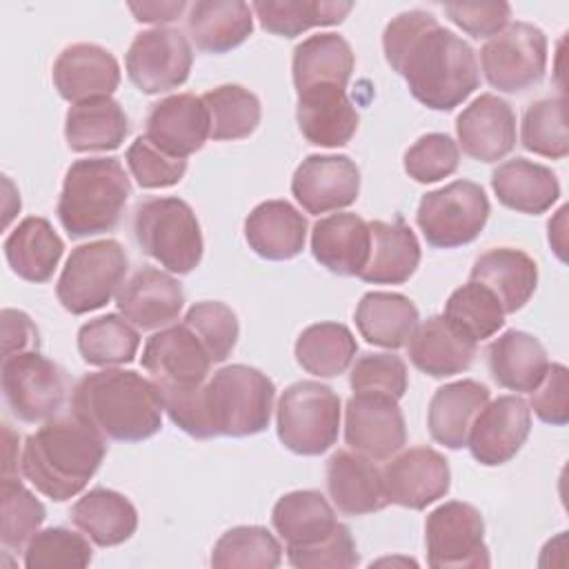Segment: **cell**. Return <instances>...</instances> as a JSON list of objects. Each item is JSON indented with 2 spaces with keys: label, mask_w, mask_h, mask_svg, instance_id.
<instances>
[{
  "label": "cell",
  "mask_w": 569,
  "mask_h": 569,
  "mask_svg": "<svg viewBox=\"0 0 569 569\" xmlns=\"http://www.w3.org/2000/svg\"><path fill=\"white\" fill-rule=\"evenodd\" d=\"M382 51L411 96L433 111H451L480 84L476 51L422 9L402 11L385 27Z\"/></svg>",
  "instance_id": "obj_1"
},
{
  "label": "cell",
  "mask_w": 569,
  "mask_h": 569,
  "mask_svg": "<svg viewBox=\"0 0 569 569\" xmlns=\"http://www.w3.org/2000/svg\"><path fill=\"white\" fill-rule=\"evenodd\" d=\"M162 411L153 380L131 369L87 373L71 391V413L104 440L142 442L160 431Z\"/></svg>",
  "instance_id": "obj_2"
},
{
  "label": "cell",
  "mask_w": 569,
  "mask_h": 569,
  "mask_svg": "<svg viewBox=\"0 0 569 569\" xmlns=\"http://www.w3.org/2000/svg\"><path fill=\"white\" fill-rule=\"evenodd\" d=\"M107 453L104 438L69 418H49L31 436H27L20 471L47 498L64 502L78 496L100 469Z\"/></svg>",
  "instance_id": "obj_3"
},
{
  "label": "cell",
  "mask_w": 569,
  "mask_h": 569,
  "mask_svg": "<svg viewBox=\"0 0 569 569\" xmlns=\"http://www.w3.org/2000/svg\"><path fill=\"white\" fill-rule=\"evenodd\" d=\"M131 196V180L118 158L76 160L62 180L58 220L71 238L113 231Z\"/></svg>",
  "instance_id": "obj_4"
},
{
  "label": "cell",
  "mask_w": 569,
  "mask_h": 569,
  "mask_svg": "<svg viewBox=\"0 0 569 569\" xmlns=\"http://www.w3.org/2000/svg\"><path fill=\"white\" fill-rule=\"evenodd\" d=\"M276 385L249 365L218 369L200 389L202 416L209 438L256 436L269 427Z\"/></svg>",
  "instance_id": "obj_5"
},
{
  "label": "cell",
  "mask_w": 569,
  "mask_h": 569,
  "mask_svg": "<svg viewBox=\"0 0 569 569\" xmlns=\"http://www.w3.org/2000/svg\"><path fill=\"white\" fill-rule=\"evenodd\" d=\"M133 238L140 251L167 271L191 273L204 251L200 222L193 209L173 196L147 198L133 211Z\"/></svg>",
  "instance_id": "obj_6"
},
{
  "label": "cell",
  "mask_w": 569,
  "mask_h": 569,
  "mask_svg": "<svg viewBox=\"0 0 569 569\" xmlns=\"http://www.w3.org/2000/svg\"><path fill=\"white\" fill-rule=\"evenodd\" d=\"M280 442L298 456H320L336 440L340 429L338 393L316 380H300L287 387L276 407Z\"/></svg>",
  "instance_id": "obj_7"
},
{
  "label": "cell",
  "mask_w": 569,
  "mask_h": 569,
  "mask_svg": "<svg viewBox=\"0 0 569 569\" xmlns=\"http://www.w3.org/2000/svg\"><path fill=\"white\" fill-rule=\"evenodd\" d=\"M127 271L129 258L118 240L104 238L80 244L67 258L56 284V296L73 316L96 311L118 296Z\"/></svg>",
  "instance_id": "obj_8"
},
{
  "label": "cell",
  "mask_w": 569,
  "mask_h": 569,
  "mask_svg": "<svg viewBox=\"0 0 569 569\" xmlns=\"http://www.w3.org/2000/svg\"><path fill=\"white\" fill-rule=\"evenodd\" d=\"M489 211V198L478 182L453 180L420 198L416 224L429 247L456 249L480 236Z\"/></svg>",
  "instance_id": "obj_9"
},
{
  "label": "cell",
  "mask_w": 569,
  "mask_h": 569,
  "mask_svg": "<svg viewBox=\"0 0 569 569\" xmlns=\"http://www.w3.org/2000/svg\"><path fill=\"white\" fill-rule=\"evenodd\" d=\"M487 82L502 93H522L545 78L547 36L531 22H509L480 49Z\"/></svg>",
  "instance_id": "obj_10"
},
{
  "label": "cell",
  "mask_w": 569,
  "mask_h": 569,
  "mask_svg": "<svg viewBox=\"0 0 569 569\" xmlns=\"http://www.w3.org/2000/svg\"><path fill=\"white\" fill-rule=\"evenodd\" d=\"M0 382L7 407L22 422H47L67 396L64 371L40 351L4 356Z\"/></svg>",
  "instance_id": "obj_11"
},
{
  "label": "cell",
  "mask_w": 569,
  "mask_h": 569,
  "mask_svg": "<svg viewBox=\"0 0 569 569\" xmlns=\"http://www.w3.org/2000/svg\"><path fill=\"white\" fill-rule=\"evenodd\" d=\"M427 562L433 569L489 567L485 520L480 511L460 500L436 507L425 522Z\"/></svg>",
  "instance_id": "obj_12"
},
{
  "label": "cell",
  "mask_w": 569,
  "mask_h": 569,
  "mask_svg": "<svg viewBox=\"0 0 569 569\" xmlns=\"http://www.w3.org/2000/svg\"><path fill=\"white\" fill-rule=\"evenodd\" d=\"M193 51L180 29L140 31L124 56L129 80L147 96L178 89L189 78Z\"/></svg>",
  "instance_id": "obj_13"
},
{
  "label": "cell",
  "mask_w": 569,
  "mask_h": 569,
  "mask_svg": "<svg viewBox=\"0 0 569 569\" xmlns=\"http://www.w3.org/2000/svg\"><path fill=\"white\" fill-rule=\"evenodd\" d=\"M140 362L158 391L200 387L213 365L204 345L184 322L151 333L142 347Z\"/></svg>",
  "instance_id": "obj_14"
},
{
  "label": "cell",
  "mask_w": 569,
  "mask_h": 569,
  "mask_svg": "<svg viewBox=\"0 0 569 569\" xmlns=\"http://www.w3.org/2000/svg\"><path fill=\"white\" fill-rule=\"evenodd\" d=\"M345 440L371 460L396 456L407 442V425L398 400L387 393H353L345 409Z\"/></svg>",
  "instance_id": "obj_15"
},
{
  "label": "cell",
  "mask_w": 569,
  "mask_h": 569,
  "mask_svg": "<svg viewBox=\"0 0 569 569\" xmlns=\"http://www.w3.org/2000/svg\"><path fill=\"white\" fill-rule=\"evenodd\" d=\"M382 482L387 502L420 511L447 496L451 471L440 451L431 447H411L396 458H389L382 469Z\"/></svg>",
  "instance_id": "obj_16"
},
{
  "label": "cell",
  "mask_w": 569,
  "mask_h": 569,
  "mask_svg": "<svg viewBox=\"0 0 569 569\" xmlns=\"http://www.w3.org/2000/svg\"><path fill=\"white\" fill-rule=\"evenodd\" d=\"M291 193L311 216L345 209L358 200L360 169L349 156H307L293 171Z\"/></svg>",
  "instance_id": "obj_17"
},
{
  "label": "cell",
  "mask_w": 569,
  "mask_h": 569,
  "mask_svg": "<svg viewBox=\"0 0 569 569\" xmlns=\"http://www.w3.org/2000/svg\"><path fill=\"white\" fill-rule=\"evenodd\" d=\"M531 431V409L520 396H498L476 416L467 447L485 467L509 462Z\"/></svg>",
  "instance_id": "obj_18"
},
{
  "label": "cell",
  "mask_w": 569,
  "mask_h": 569,
  "mask_svg": "<svg viewBox=\"0 0 569 569\" xmlns=\"http://www.w3.org/2000/svg\"><path fill=\"white\" fill-rule=\"evenodd\" d=\"M144 136L173 158L200 151L209 138V111L202 96L173 93L156 102L147 116Z\"/></svg>",
  "instance_id": "obj_19"
},
{
  "label": "cell",
  "mask_w": 569,
  "mask_h": 569,
  "mask_svg": "<svg viewBox=\"0 0 569 569\" xmlns=\"http://www.w3.org/2000/svg\"><path fill=\"white\" fill-rule=\"evenodd\" d=\"M456 133L469 158L502 160L516 147V111L500 96L482 93L458 113Z\"/></svg>",
  "instance_id": "obj_20"
},
{
  "label": "cell",
  "mask_w": 569,
  "mask_h": 569,
  "mask_svg": "<svg viewBox=\"0 0 569 569\" xmlns=\"http://www.w3.org/2000/svg\"><path fill=\"white\" fill-rule=\"evenodd\" d=\"M51 78L60 98L76 104L111 96L120 84V64L109 49L93 42H76L60 51Z\"/></svg>",
  "instance_id": "obj_21"
},
{
  "label": "cell",
  "mask_w": 569,
  "mask_h": 569,
  "mask_svg": "<svg viewBox=\"0 0 569 569\" xmlns=\"http://www.w3.org/2000/svg\"><path fill=\"white\" fill-rule=\"evenodd\" d=\"M116 305L122 318L142 331H151L178 320L184 307V291L171 273L142 267L120 287Z\"/></svg>",
  "instance_id": "obj_22"
},
{
  "label": "cell",
  "mask_w": 569,
  "mask_h": 569,
  "mask_svg": "<svg viewBox=\"0 0 569 569\" xmlns=\"http://www.w3.org/2000/svg\"><path fill=\"white\" fill-rule=\"evenodd\" d=\"M298 129L316 147H345L358 131V111L345 87L318 84L298 93Z\"/></svg>",
  "instance_id": "obj_23"
},
{
  "label": "cell",
  "mask_w": 569,
  "mask_h": 569,
  "mask_svg": "<svg viewBox=\"0 0 569 569\" xmlns=\"http://www.w3.org/2000/svg\"><path fill=\"white\" fill-rule=\"evenodd\" d=\"M327 491L345 516L376 513L389 505L382 471L376 467V460L358 451L338 449L331 453L327 460Z\"/></svg>",
  "instance_id": "obj_24"
},
{
  "label": "cell",
  "mask_w": 569,
  "mask_h": 569,
  "mask_svg": "<svg viewBox=\"0 0 569 569\" xmlns=\"http://www.w3.org/2000/svg\"><path fill=\"white\" fill-rule=\"evenodd\" d=\"M476 345L445 316H429L409 336L407 356L418 371L431 378H449L471 367L478 351Z\"/></svg>",
  "instance_id": "obj_25"
},
{
  "label": "cell",
  "mask_w": 569,
  "mask_h": 569,
  "mask_svg": "<svg viewBox=\"0 0 569 569\" xmlns=\"http://www.w3.org/2000/svg\"><path fill=\"white\" fill-rule=\"evenodd\" d=\"M369 249V222L356 213H331L313 224L311 253L336 276H360Z\"/></svg>",
  "instance_id": "obj_26"
},
{
  "label": "cell",
  "mask_w": 569,
  "mask_h": 569,
  "mask_svg": "<svg viewBox=\"0 0 569 569\" xmlns=\"http://www.w3.org/2000/svg\"><path fill=\"white\" fill-rule=\"evenodd\" d=\"M489 402V389L478 380H456L436 389L427 409L431 438L447 449L467 447L471 425Z\"/></svg>",
  "instance_id": "obj_27"
},
{
  "label": "cell",
  "mask_w": 569,
  "mask_h": 569,
  "mask_svg": "<svg viewBox=\"0 0 569 569\" xmlns=\"http://www.w3.org/2000/svg\"><path fill=\"white\" fill-rule=\"evenodd\" d=\"M249 247L264 260H291L307 242V218L287 200H264L244 220Z\"/></svg>",
  "instance_id": "obj_28"
},
{
  "label": "cell",
  "mask_w": 569,
  "mask_h": 569,
  "mask_svg": "<svg viewBox=\"0 0 569 569\" xmlns=\"http://www.w3.org/2000/svg\"><path fill=\"white\" fill-rule=\"evenodd\" d=\"M371 249L360 280L371 284H402L420 262V242L411 227L398 216L393 222L371 220Z\"/></svg>",
  "instance_id": "obj_29"
},
{
  "label": "cell",
  "mask_w": 569,
  "mask_h": 569,
  "mask_svg": "<svg viewBox=\"0 0 569 569\" xmlns=\"http://www.w3.org/2000/svg\"><path fill=\"white\" fill-rule=\"evenodd\" d=\"M471 280L491 289L505 313H516L536 291L538 264L529 253L520 249L496 247L476 258L471 267Z\"/></svg>",
  "instance_id": "obj_30"
},
{
  "label": "cell",
  "mask_w": 569,
  "mask_h": 569,
  "mask_svg": "<svg viewBox=\"0 0 569 569\" xmlns=\"http://www.w3.org/2000/svg\"><path fill=\"white\" fill-rule=\"evenodd\" d=\"M251 4L242 0H198L189 4L187 31L196 49L227 53L253 31Z\"/></svg>",
  "instance_id": "obj_31"
},
{
  "label": "cell",
  "mask_w": 569,
  "mask_h": 569,
  "mask_svg": "<svg viewBox=\"0 0 569 569\" xmlns=\"http://www.w3.org/2000/svg\"><path fill=\"white\" fill-rule=\"evenodd\" d=\"M491 189L505 207L531 216L545 213L560 198L556 173L549 167L520 156L505 160L493 169Z\"/></svg>",
  "instance_id": "obj_32"
},
{
  "label": "cell",
  "mask_w": 569,
  "mask_h": 569,
  "mask_svg": "<svg viewBox=\"0 0 569 569\" xmlns=\"http://www.w3.org/2000/svg\"><path fill=\"white\" fill-rule=\"evenodd\" d=\"M487 365L498 387L531 393L547 373L549 358L538 338L509 329L487 347Z\"/></svg>",
  "instance_id": "obj_33"
},
{
  "label": "cell",
  "mask_w": 569,
  "mask_h": 569,
  "mask_svg": "<svg viewBox=\"0 0 569 569\" xmlns=\"http://www.w3.org/2000/svg\"><path fill=\"white\" fill-rule=\"evenodd\" d=\"M129 133V118L111 96L82 100L69 107L64 138L71 151H113Z\"/></svg>",
  "instance_id": "obj_34"
},
{
  "label": "cell",
  "mask_w": 569,
  "mask_h": 569,
  "mask_svg": "<svg viewBox=\"0 0 569 569\" xmlns=\"http://www.w3.org/2000/svg\"><path fill=\"white\" fill-rule=\"evenodd\" d=\"M71 522L98 547H116L136 533L138 511L127 496L93 487L73 502Z\"/></svg>",
  "instance_id": "obj_35"
},
{
  "label": "cell",
  "mask_w": 569,
  "mask_h": 569,
  "mask_svg": "<svg viewBox=\"0 0 569 569\" xmlns=\"http://www.w3.org/2000/svg\"><path fill=\"white\" fill-rule=\"evenodd\" d=\"M2 249L18 278L27 282H47L62 258L64 242L47 218L29 216L4 238Z\"/></svg>",
  "instance_id": "obj_36"
},
{
  "label": "cell",
  "mask_w": 569,
  "mask_h": 569,
  "mask_svg": "<svg viewBox=\"0 0 569 569\" xmlns=\"http://www.w3.org/2000/svg\"><path fill=\"white\" fill-rule=\"evenodd\" d=\"M271 522L287 547L318 545L340 525L329 500L316 489L291 491L278 498Z\"/></svg>",
  "instance_id": "obj_37"
},
{
  "label": "cell",
  "mask_w": 569,
  "mask_h": 569,
  "mask_svg": "<svg viewBox=\"0 0 569 569\" xmlns=\"http://www.w3.org/2000/svg\"><path fill=\"white\" fill-rule=\"evenodd\" d=\"M356 58L351 44L338 33H316L296 44L291 73L296 93L318 84H349Z\"/></svg>",
  "instance_id": "obj_38"
},
{
  "label": "cell",
  "mask_w": 569,
  "mask_h": 569,
  "mask_svg": "<svg viewBox=\"0 0 569 569\" xmlns=\"http://www.w3.org/2000/svg\"><path fill=\"white\" fill-rule=\"evenodd\" d=\"M356 327L369 345L385 349H398L407 345L416 325L420 322L418 307L396 291H369L360 298L356 313Z\"/></svg>",
  "instance_id": "obj_39"
},
{
  "label": "cell",
  "mask_w": 569,
  "mask_h": 569,
  "mask_svg": "<svg viewBox=\"0 0 569 569\" xmlns=\"http://www.w3.org/2000/svg\"><path fill=\"white\" fill-rule=\"evenodd\" d=\"M358 353V342L347 325L316 322L302 329L296 340L298 365L318 378L345 373Z\"/></svg>",
  "instance_id": "obj_40"
},
{
  "label": "cell",
  "mask_w": 569,
  "mask_h": 569,
  "mask_svg": "<svg viewBox=\"0 0 569 569\" xmlns=\"http://www.w3.org/2000/svg\"><path fill=\"white\" fill-rule=\"evenodd\" d=\"M351 9V2L325 0H262L251 4L260 27L282 38H296L311 27L340 24Z\"/></svg>",
  "instance_id": "obj_41"
},
{
  "label": "cell",
  "mask_w": 569,
  "mask_h": 569,
  "mask_svg": "<svg viewBox=\"0 0 569 569\" xmlns=\"http://www.w3.org/2000/svg\"><path fill=\"white\" fill-rule=\"evenodd\" d=\"M140 336L127 318L118 313L98 316L78 329V351L87 365L113 367L131 362L138 353Z\"/></svg>",
  "instance_id": "obj_42"
},
{
  "label": "cell",
  "mask_w": 569,
  "mask_h": 569,
  "mask_svg": "<svg viewBox=\"0 0 569 569\" xmlns=\"http://www.w3.org/2000/svg\"><path fill=\"white\" fill-rule=\"evenodd\" d=\"M442 316L469 340L480 342L502 329L507 313L491 289L469 280L467 284L451 291Z\"/></svg>",
  "instance_id": "obj_43"
},
{
  "label": "cell",
  "mask_w": 569,
  "mask_h": 569,
  "mask_svg": "<svg viewBox=\"0 0 569 569\" xmlns=\"http://www.w3.org/2000/svg\"><path fill=\"white\" fill-rule=\"evenodd\" d=\"M209 111V138L240 140L256 131L260 122V100L240 84H220L202 96Z\"/></svg>",
  "instance_id": "obj_44"
},
{
  "label": "cell",
  "mask_w": 569,
  "mask_h": 569,
  "mask_svg": "<svg viewBox=\"0 0 569 569\" xmlns=\"http://www.w3.org/2000/svg\"><path fill=\"white\" fill-rule=\"evenodd\" d=\"M280 562V540L260 525H242L224 531L211 551V565L218 569H273Z\"/></svg>",
  "instance_id": "obj_45"
},
{
  "label": "cell",
  "mask_w": 569,
  "mask_h": 569,
  "mask_svg": "<svg viewBox=\"0 0 569 569\" xmlns=\"http://www.w3.org/2000/svg\"><path fill=\"white\" fill-rule=\"evenodd\" d=\"M47 518L44 505L22 480L4 476L0 489V540L7 549L20 551L40 531Z\"/></svg>",
  "instance_id": "obj_46"
},
{
  "label": "cell",
  "mask_w": 569,
  "mask_h": 569,
  "mask_svg": "<svg viewBox=\"0 0 569 569\" xmlns=\"http://www.w3.org/2000/svg\"><path fill=\"white\" fill-rule=\"evenodd\" d=\"M520 142L536 156L562 160L569 153L565 98H542L531 102L522 116Z\"/></svg>",
  "instance_id": "obj_47"
},
{
  "label": "cell",
  "mask_w": 569,
  "mask_h": 569,
  "mask_svg": "<svg viewBox=\"0 0 569 569\" xmlns=\"http://www.w3.org/2000/svg\"><path fill=\"white\" fill-rule=\"evenodd\" d=\"M27 569H82L91 562V545L87 536L67 527H49L38 531L22 551Z\"/></svg>",
  "instance_id": "obj_48"
},
{
  "label": "cell",
  "mask_w": 569,
  "mask_h": 569,
  "mask_svg": "<svg viewBox=\"0 0 569 569\" xmlns=\"http://www.w3.org/2000/svg\"><path fill=\"white\" fill-rule=\"evenodd\" d=\"M204 345L209 358L213 362H222L229 358L238 342L240 325L236 311L220 300H202L196 302L182 320Z\"/></svg>",
  "instance_id": "obj_49"
},
{
  "label": "cell",
  "mask_w": 569,
  "mask_h": 569,
  "mask_svg": "<svg viewBox=\"0 0 569 569\" xmlns=\"http://www.w3.org/2000/svg\"><path fill=\"white\" fill-rule=\"evenodd\" d=\"M458 162V144L447 133H425L405 151V171L422 184L456 173Z\"/></svg>",
  "instance_id": "obj_50"
},
{
  "label": "cell",
  "mask_w": 569,
  "mask_h": 569,
  "mask_svg": "<svg viewBox=\"0 0 569 569\" xmlns=\"http://www.w3.org/2000/svg\"><path fill=\"white\" fill-rule=\"evenodd\" d=\"M127 167L136 182L142 189H164L173 187L182 180L187 171V160L184 158H173L164 151H160L156 144L147 140V136H138L127 153H124Z\"/></svg>",
  "instance_id": "obj_51"
},
{
  "label": "cell",
  "mask_w": 569,
  "mask_h": 569,
  "mask_svg": "<svg viewBox=\"0 0 569 569\" xmlns=\"http://www.w3.org/2000/svg\"><path fill=\"white\" fill-rule=\"evenodd\" d=\"M349 385L356 393L358 391L387 393L400 400L409 385L407 365L396 353H362L351 365Z\"/></svg>",
  "instance_id": "obj_52"
},
{
  "label": "cell",
  "mask_w": 569,
  "mask_h": 569,
  "mask_svg": "<svg viewBox=\"0 0 569 569\" xmlns=\"http://www.w3.org/2000/svg\"><path fill=\"white\" fill-rule=\"evenodd\" d=\"M287 560L296 569H351L360 562L356 540L347 525L311 547H287Z\"/></svg>",
  "instance_id": "obj_53"
},
{
  "label": "cell",
  "mask_w": 569,
  "mask_h": 569,
  "mask_svg": "<svg viewBox=\"0 0 569 569\" xmlns=\"http://www.w3.org/2000/svg\"><path fill=\"white\" fill-rule=\"evenodd\" d=\"M445 16L471 38H493L500 33L511 18L509 2H447L442 4Z\"/></svg>",
  "instance_id": "obj_54"
},
{
  "label": "cell",
  "mask_w": 569,
  "mask_h": 569,
  "mask_svg": "<svg viewBox=\"0 0 569 569\" xmlns=\"http://www.w3.org/2000/svg\"><path fill=\"white\" fill-rule=\"evenodd\" d=\"M529 407L533 413L553 427L569 422V371L560 362H549L540 385L531 391Z\"/></svg>",
  "instance_id": "obj_55"
},
{
  "label": "cell",
  "mask_w": 569,
  "mask_h": 569,
  "mask_svg": "<svg viewBox=\"0 0 569 569\" xmlns=\"http://www.w3.org/2000/svg\"><path fill=\"white\" fill-rule=\"evenodd\" d=\"M40 333L31 318L18 309H2V358L22 353V351H38Z\"/></svg>",
  "instance_id": "obj_56"
},
{
  "label": "cell",
  "mask_w": 569,
  "mask_h": 569,
  "mask_svg": "<svg viewBox=\"0 0 569 569\" xmlns=\"http://www.w3.org/2000/svg\"><path fill=\"white\" fill-rule=\"evenodd\" d=\"M184 9H189L187 2H129V11L136 16L138 22L158 27L176 20Z\"/></svg>",
  "instance_id": "obj_57"
},
{
  "label": "cell",
  "mask_w": 569,
  "mask_h": 569,
  "mask_svg": "<svg viewBox=\"0 0 569 569\" xmlns=\"http://www.w3.org/2000/svg\"><path fill=\"white\" fill-rule=\"evenodd\" d=\"M4 429V465H2V469H4V476H11L13 471H18V467H20V462H18V458H13V451H18V445H13L11 442V438H13V431L9 429V425H2Z\"/></svg>",
  "instance_id": "obj_58"
}]
</instances>
